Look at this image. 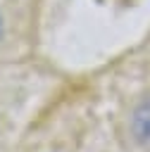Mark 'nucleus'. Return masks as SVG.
Here are the masks:
<instances>
[{"mask_svg": "<svg viewBox=\"0 0 150 152\" xmlns=\"http://www.w3.org/2000/svg\"><path fill=\"white\" fill-rule=\"evenodd\" d=\"M131 128H133L136 140H138L140 145H148V147H150V100L143 102V104L133 112Z\"/></svg>", "mask_w": 150, "mask_h": 152, "instance_id": "f257e3e1", "label": "nucleus"}, {"mask_svg": "<svg viewBox=\"0 0 150 152\" xmlns=\"http://www.w3.org/2000/svg\"><path fill=\"white\" fill-rule=\"evenodd\" d=\"M0 36H2V17H0Z\"/></svg>", "mask_w": 150, "mask_h": 152, "instance_id": "f03ea898", "label": "nucleus"}]
</instances>
